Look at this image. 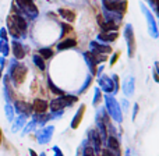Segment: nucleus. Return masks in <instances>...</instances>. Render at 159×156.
I'll use <instances>...</instances> for the list:
<instances>
[{
    "label": "nucleus",
    "instance_id": "1",
    "mask_svg": "<svg viewBox=\"0 0 159 156\" xmlns=\"http://www.w3.org/2000/svg\"><path fill=\"white\" fill-rule=\"evenodd\" d=\"M25 73H27V70H25V67L22 66H17L13 69V71H11V75H13V79L16 84H20V82L24 79V75Z\"/></svg>",
    "mask_w": 159,
    "mask_h": 156
},
{
    "label": "nucleus",
    "instance_id": "2",
    "mask_svg": "<svg viewBox=\"0 0 159 156\" xmlns=\"http://www.w3.org/2000/svg\"><path fill=\"white\" fill-rule=\"evenodd\" d=\"M16 2H17V4L24 11H27V13H34V14L36 13V8H35V6L32 4L31 0H16Z\"/></svg>",
    "mask_w": 159,
    "mask_h": 156
},
{
    "label": "nucleus",
    "instance_id": "3",
    "mask_svg": "<svg viewBox=\"0 0 159 156\" xmlns=\"http://www.w3.org/2000/svg\"><path fill=\"white\" fill-rule=\"evenodd\" d=\"M13 52H14V56H16L17 59L24 57V49H22V46L20 43H17V42L13 43Z\"/></svg>",
    "mask_w": 159,
    "mask_h": 156
},
{
    "label": "nucleus",
    "instance_id": "4",
    "mask_svg": "<svg viewBox=\"0 0 159 156\" xmlns=\"http://www.w3.org/2000/svg\"><path fill=\"white\" fill-rule=\"evenodd\" d=\"M34 109L36 110V112H39V113H42L45 109H46V103H45L43 100H35V103H34Z\"/></svg>",
    "mask_w": 159,
    "mask_h": 156
},
{
    "label": "nucleus",
    "instance_id": "5",
    "mask_svg": "<svg viewBox=\"0 0 159 156\" xmlns=\"http://www.w3.org/2000/svg\"><path fill=\"white\" fill-rule=\"evenodd\" d=\"M0 52H2L3 55H7L8 53V47H7L6 42H0Z\"/></svg>",
    "mask_w": 159,
    "mask_h": 156
},
{
    "label": "nucleus",
    "instance_id": "6",
    "mask_svg": "<svg viewBox=\"0 0 159 156\" xmlns=\"http://www.w3.org/2000/svg\"><path fill=\"white\" fill-rule=\"evenodd\" d=\"M6 110H7V116H8V118H10V120H11V117H13V113H11L10 107H8V106H7V109H6Z\"/></svg>",
    "mask_w": 159,
    "mask_h": 156
},
{
    "label": "nucleus",
    "instance_id": "7",
    "mask_svg": "<svg viewBox=\"0 0 159 156\" xmlns=\"http://www.w3.org/2000/svg\"><path fill=\"white\" fill-rule=\"evenodd\" d=\"M0 35H2V38H3V39H6V31H4V29H2V31H0Z\"/></svg>",
    "mask_w": 159,
    "mask_h": 156
},
{
    "label": "nucleus",
    "instance_id": "8",
    "mask_svg": "<svg viewBox=\"0 0 159 156\" xmlns=\"http://www.w3.org/2000/svg\"><path fill=\"white\" fill-rule=\"evenodd\" d=\"M0 142H2V131H0Z\"/></svg>",
    "mask_w": 159,
    "mask_h": 156
},
{
    "label": "nucleus",
    "instance_id": "9",
    "mask_svg": "<svg viewBox=\"0 0 159 156\" xmlns=\"http://www.w3.org/2000/svg\"><path fill=\"white\" fill-rule=\"evenodd\" d=\"M31 155H32V156H36V155H35V154H34V152H32V151H31Z\"/></svg>",
    "mask_w": 159,
    "mask_h": 156
}]
</instances>
